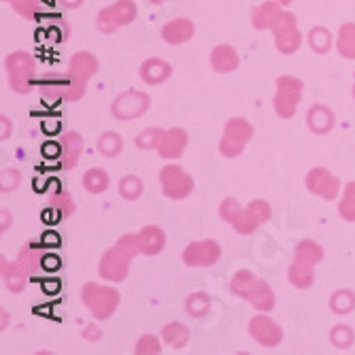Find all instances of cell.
<instances>
[{"label":"cell","instance_id":"obj_45","mask_svg":"<svg viewBox=\"0 0 355 355\" xmlns=\"http://www.w3.org/2000/svg\"><path fill=\"white\" fill-rule=\"evenodd\" d=\"M247 211L253 215V219L257 221V223H264V221H268L270 219V205L266 202V200H262V198H255V200H251L249 205H247Z\"/></svg>","mask_w":355,"mask_h":355},{"label":"cell","instance_id":"obj_41","mask_svg":"<svg viewBox=\"0 0 355 355\" xmlns=\"http://www.w3.org/2000/svg\"><path fill=\"white\" fill-rule=\"evenodd\" d=\"M11 5L21 17H28V19H35L43 9L41 0H11Z\"/></svg>","mask_w":355,"mask_h":355},{"label":"cell","instance_id":"obj_1","mask_svg":"<svg viewBox=\"0 0 355 355\" xmlns=\"http://www.w3.org/2000/svg\"><path fill=\"white\" fill-rule=\"evenodd\" d=\"M81 300L83 304L89 309V313L96 319H111L113 313L119 306V292L111 285H103V283H85L81 287Z\"/></svg>","mask_w":355,"mask_h":355},{"label":"cell","instance_id":"obj_23","mask_svg":"<svg viewBox=\"0 0 355 355\" xmlns=\"http://www.w3.org/2000/svg\"><path fill=\"white\" fill-rule=\"evenodd\" d=\"M251 304H253V309H257L260 313H268V311H272L275 309V292H272V287L266 283V281H262V279H257V283H255V287H253V292L249 294V298H247Z\"/></svg>","mask_w":355,"mask_h":355},{"label":"cell","instance_id":"obj_39","mask_svg":"<svg viewBox=\"0 0 355 355\" xmlns=\"http://www.w3.org/2000/svg\"><path fill=\"white\" fill-rule=\"evenodd\" d=\"M330 340H332V345H334L336 349H349V347L355 343V332H353V328H351V326H347V324H338V326H334V328H332V332H330Z\"/></svg>","mask_w":355,"mask_h":355},{"label":"cell","instance_id":"obj_38","mask_svg":"<svg viewBox=\"0 0 355 355\" xmlns=\"http://www.w3.org/2000/svg\"><path fill=\"white\" fill-rule=\"evenodd\" d=\"M113 11H115V17L121 26H128V24H132L137 19V5H135V0H117L115 5H111Z\"/></svg>","mask_w":355,"mask_h":355},{"label":"cell","instance_id":"obj_34","mask_svg":"<svg viewBox=\"0 0 355 355\" xmlns=\"http://www.w3.org/2000/svg\"><path fill=\"white\" fill-rule=\"evenodd\" d=\"M121 149H123V139H121V135H117V132L111 130V132H103V135L98 137V151H101V155L113 159V157H117V155L121 153Z\"/></svg>","mask_w":355,"mask_h":355},{"label":"cell","instance_id":"obj_35","mask_svg":"<svg viewBox=\"0 0 355 355\" xmlns=\"http://www.w3.org/2000/svg\"><path fill=\"white\" fill-rule=\"evenodd\" d=\"M330 309L336 315H349L355 309V292L353 289H338L330 298Z\"/></svg>","mask_w":355,"mask_h":355},{"label":"cell","instance_id":"obj_11","mask_svg":"<svg viewBox=\"0 0 355 355\" xmlns=\"http://www.w3.org/2000/svg\"><path fill=\"white\" fill-rule=\"evenodd\" d=\"M187 143H189V137L183 128H171V130H164L162 137H159L155 151L164 159H177L183 155Z\"/></svg>","mask_w":355,"mask_h":355},{"label":"cell","instance_id":"obj_43","mask_svg":"<svg viewBox=\"0 0 355 355\" xmlns=\"http://www.w3.org/2000/svg\"><path fill=\"white\" fill-rule=\"evenodd\" d=\"M162 128H147V130H143V132H139L137 135V147L139 149H155L157 147V141H159V137H162Z\"/></svg>","mask_w":355,"mask_h":355},{"label":"cell","instance_id":"obj_30","mask_svg":"<svg viewBox=\"0 0 355 355\" xmlns=\"http://www.w3.org/2000/svg\"><path fill=\"white\" fill-rule=\"evenodd\" d=\"M49 211H53L58 219L71 217L75 213V202L71 198V193L64 191V189H58L51 196V200H49Z\"/></svg>","mask_w":355,"mask_h":355},{"label":"cell","instance_id":"obj_29","mask_svg":"<svg viewBox=\"0 0 355 355\" xmlns=\"http://www.w3.org/2000/svg\"><path fill=\"white\" fill-rule=\"evenodd\" d=\"M223 135H228V137H234L239 139L241 143H249L253 139V125L245 119V117H232L225 121L223 125Z\"/></svg>","mask_w":355,"mask_h":355},{"label":"cell","instance_id":"obj_52","mask_svg":"<svg viewBox=\"0 0 355 355\" xmlns=\"http://www.w3.org/2000/svg\"><path fill=\"white\" fill-rule=\"evenodd\" d=\"M7 228H11V215L3 209V211H0V230H7Z\"/></svg>","mask_w":355,"mask_h":355},{"label":"cell","instance_id":"obj_15","mask_svg":"<svg viewBox=\"0 0 355 355\" xmlns=\"http://www.w3.org/2000/svg\"><path fill=\"white\" fill-rule=\"evenodd\" d=\"M60 147H62V153H60V166L62 168H75L79 164V157H81V151H83V139L79 132H67L60 137Z\"/></svg>","mask_w":355,"mask_h":355},{"label":"cell","instance_id":"obj_2","mask_svg":"<svg viewBox=\"0 0 355 355\" xmlns=\"http://www.w3.org/2000/svg\"><path fill=\"white\" fill-rule=\"evenodd\" d=\"M5 69L9 75V85L17 94L32 92V83H35V69L37 62L28 51H13L5 60Z\"/></svg>","mask_w":355,"mask_h":355},{"label":"cell","instance_id":"obj_7","mask_svg":"<svg viewBox=\"0 0 355 355\" xmlns=\"http://www.w3.org/2000/svg\"><path fill=\"white\" fill-rule=\"evenodd\" d=\"M306 189L311 193H315V196H319L321 200H326V202H332L338 198V193H340V181L336 175H332L328 168L324 166H315L309 171L306 179Z\"/></svg>","mask_w":355,"mask_h":355},{"label":"cell","instance_id":"obj_19","mask_svg":"<svg viewBox=\"0 0 355 355\" xmlns=\"http://www.w3.org/2000/svg\"><path fill=\"white\" fill-rule=\"evenodd\" d=\"M241 64V58H239V51L232 47V45H217L213 51H211V67L215 73H232L239 69Z\"/></svg>","mask_w":355,"mask_h":355},{"label":"cell","instance_id":"obj_36","mask_svg":"<svg viewBox=\"0 0 355 355\" xmlns=\"http://www.w3.org/2000/svg\"><path fill=\"white\" fill-rule=\"evenodd\" d=\"M143 193V181L137 175H125L119 181V196L123 200H137Z\"/></svg>","mask_w":355,"mask_h":355},{"label":"cell","instance_id":"obj_48","mask_svg":"<svg viewBox=\"0 0 355 355\" xmlns=\"http://www.w3.org/2000/svg\"><path fill=\"white\" fill-rule=\"evenodd\" d=\"M117 243H119L121 247H125L128 251L139 253V247H137V234H123Z\"/></svg>","mask_w":355,"mask_h":355},{"label":"cell","instance_id":"obj_26","mask_svg":"<svg viewBox=\"0 0 355 355\" xmlns=\"http://www.w3.org/2000/svg\"><path fill=\"white\" fill-rule=\"evenodd\" d=\"M336 51L347 58V60H355V24H343L338 35H336Z\"/></svg>","mask_w":355,"mask_h":355},{"label":"cell","instance_id":"obj_40","mask_svg":"<svg viewBox=\"0 0 355 355\" xmlns=\"http://www.w3.org/2000/svg\"><path fill=\"white\" fill-rule=\"evenodd\" d=\"M96 28H98L101 32H105V35H113V32H115L117 28H121V24H119L117 17H115L113 7H105V9L98 13V17H96Z\"/></svg>","mask_w":355,"mask_h":355},{"label":"cell","instance_id":"obj_28","mask_svg":"<svg viewBox=\"0 0 355 355\" xmlns=\"http://www.w3.org/2000/svg\"><path fill=\"white\" fill-rule=\"evenodd\" d=\"M306 41H309V47L315 53L324 55V53H328L332 49V32L328 28H324V26H315V28H311Z\"/></svg>","mask_w":355,"mask_h":355},{"label":"cell","instance_id":"obj_8","mask_svg":"<svg viewBox=\"0 0 355 355\" xmlns=\"http://www.w3.org/2000/svg\"><path fill=\"white\" fill-rule=\"evenodd\" d=\"M183 262L191 268H207V266H215L221 257V247L217 241L207 239V241H196L189 243L183 249Z\"/></svg>","mask_w":355,"mask_h":355},{"label":"cell","instance_id":"obj_4","mask_svg":"<svg viewBox=\"0 0 355 355\" xmlns=\"http://www.w3.org/2000/svg\"><path fill=\"white\" fill-rule=\"evenodd\" d=\"M132 257H135L132 251H128L125 247L117 243L115 247L105 251L103 260L98 264V275L109 283H121L128 277V272H130Z\"/></svg>","mask_w":355,"mask_h":355},{"label":"cell","instance_id":"obj_6","mask_svg":"<svg viewBox=\"0 0 355 355\" xmlns=\"http://www.w3.org/2000/svg\"><path fill=\"white\" fill-rule=\"evenodd\" d=\"M159 185H162V193L171 200H183L193 191V179L179 164H166L159 171Z\"/></svg>","mask_w":355,"mask_h":355},{"label":"cell","instance_id":"obj_12","mask_svg":"<svg viewBox=\"0 0 355 355\" xmlns=\"http://www.w3.org/2000/svg\"><path fill=\"white\" fill-rule=\"evenodd\" d=\"M98 71V60H96L94 53L89 51H77L73 53L71 62H69V79L79 83V85H87V81L96 75Z\"/></svg>","mask_w":355,"mask_h":355},{"label":"cell","instance_id":"obj_27","mask_svg":"<svg viewBox=\"0 0 355 355\" xmlns=\"http://www.w3.org/2000/svg\"><path fill=\"white\" fill-rule=\"evenodd\" d=\"M255 283H257V277L251 272V270H247V268H241V270H236V275L232 277V281H230V289H232V294L234 296H239V298H249V294L253 292V287H255Z\"/></svg>","mask_w":355,"mask_h":355},{"label":"cell","instance_id":"obj_9","mask_svg":"<svg viewBox=\"0 0 355 355\" xmlns=\"http://www.w3.org/2000/svg\"><path fill=\"white\" fill-rule=\"evenodd\" d=\"M219 215L223 221H228L239 234H245V236L253 234L257 228H260V223L253 219V215L247 209H243L239 205V200H234V198H225L219 205Z\"/></svg>","mask_w":355,"mask_h":355},{"label":"cell","instance_id":"obj_56","mask_svg":"<svg viewBox=\"0 0 355 355\" xmlns=\"http://www.w3.org/2000/svg\"><path fill=\"white\" fill-rule=\"evenodd\" d=\"M153 5H162V3H166V0H151Z\"/></svg>","mask_w":355,"mask_h":355},{"label":"cell","instance_id":"obj_17","mask_svg":"<svg viewBox=\"0 0 355 355\" xmlns=\"http://www.w3.org/2000/svg\"><path fill=\"white\" fill-rule=\"evenodd\" d=\"M141 79L149 85H159L164 83L166 79H171L173 75V67L162 60V58H149L141 64V71H139Z\"/></svg>","mask_w":355,"mask_h":355},{"label":"cell","instance_id":"obj_5","mask_svg":"<svg viewBox=\"0 0 355 355\" xmlns=\"http://www.w3.org/2000/svg\"><path fill=\"white\" fill-rule=\"evenodd\" d=\"M151 107V98L145 92H137V89H128L123 94H119L117 98L111 105V115L119 121H130L137 119L141 115H145Z\"/></svg>","mask_w":355,"mask_h":355},{"label":"cell","instance_id":"obj_14","mask_svg":"<svg viewBox=\"0 0 355 355\" xmlns=\"http://www.w3.org/2000/svg\"><path fill=\"white\" fill-rule=\"evenodd\" d=\"M137 247L143 255H157L166 247V234L159 225H145L137 234Z\"/></svg>","mask_w":355,"mask_h":355},{"label":"cell","instance_id":"obj_42","mask_svg":"<svg viewBox=\"0 0 355 355\" xmlns=\"http://www.w3.org/2000/svg\"><path fill=\"white\" fill-rule=\"evenodd\" d=\"M245 143H241L239 139H234V137H228V135H223L221 137V141H219V151H221V155L223 157H239L243 151H245Z\"/></svg>","mask_w":355,"mask_h":355},{"label":"cell","instance_id":"obj_31","mask_svg":"<svg viewBox=\"0 0 355 355\" xmlns=\"http://www.w3.org/2000/svg\"><path fill=\"white\" fill-rule=\"evenodd\" d=\"M83 187L89 191V193H105L109 189V175L105 168H89L85 175H83Z\"/></svg>","mask_w":355,"mask_h":355},{"label":"cell","instance_id":"obj_49","mask_svg":"<svg viewBox=\"0 0 355 355\" xmlns=\"http://www.w3.org/2000/svg\"><path fill=\"white\" fill-rule=\"evenodd\" d=\"M101 336H103L101 328H98V326H94V324H89V326L83 330V338H85V340H98Z\"/></svg>","mask_w":355,"mask_h":355},{"label":"cell","instance_id":"obj_50","mask_svg":"<svg viewBox=\"0 0 355 355\" xmlns=\"http://www.w3.org/2000/svg\"><path fill=\"white\" fill-rule=\"evenodd\" d=\"M0 123H3V132H0V141H7L11 137V130H13V125H11V119H7L5 115L0 117Z\"/></svg>","mask_w":355,"mask_h":355},{"label":"cell","instance_id":"obj_13","mask_svg":"<svg viewBox=\"0 0 355 355\" xmlns=\"http://www.w3.org/2000/svg\"><path fill=\"white\" fill-rule=\"evenodd\" d=\"M159 35H162L164 43H168V45H183L193 39V35H196V26H193V21L187 17H175L162 26V32H159Z\"/></svg>","mask_w":355,"mask_h":355},{"label":"cell","instance_id":"obj_20","mask_svg":"<svg viewBox=\"0 0 355 355\" xmlns=\"http://www.w3.org/2000/svg\"><path fill=\"white\" fill-rule=\"evenodd\" d=\"M0 270H3V281H5V287L9 289V292L11 294H21L24 287H26L28 272L19 266V262H9L3 257V262H0Z\"/></svg>","mask_w":355,"mask_h":355},{"label":"cell","instance_id":"obj_21","mask_svg":"<svg viewBox=\"0 0 355 355\" xmlns=\"http://www.w3.org/2000/svg\"><path fill=\"white\" fill-rule=\"evenodd\" d=\"M43 249L37 243H28L19 249L17 253V262L19 266L28 272V277H35L43 268Z\"/></svg>","mask_w":355,"mask_h":355},{"label":"cell","instance_id":"obj_10","mask_svg":"<svg viewBox=\"0 0 355 355\" xmlns=\"http://www.w3.org/2000/svg\"><path fill=\"white\" fill-rule=\"evenodd\" d=\"M249 334H251V338L257 345L268 347V349L281 345V340H283V330L279 328L277 321L272 317H268L266 313H260V315L251 317V321H249Z\"/></svg>","mask_w":355,"mask_h":355},{"label":"cell","instance_id":"obj_55","mask_svg":"<svg viewBox=\"0 0 355 355\" xmlns=\"http://www.w3.org/2000/svg\"><path fill=\"white\" fill-rule=\"evenodd\" d=\"M277 3H281L283 7H287V5H292V3H294V0H277Z\"/></svg>","mask_w":355,"mask_h":355},{"label":"cell","instance_id":"obj_24","mask_svg":"<svg viewBox=\"0 0 355 355\" xmlns=\"http://www.w3.org/2000/svg\"><path fill=\"white\" fill-rule=\"evenodd\" d=\"M313 268H315V266L304 264V262H300V260H296V257H294L292 266H289V270H287L289 283H292L294 287H298V289L311 287V285L315 283V272H313Z\"/></svg>","mask_w":355,"mask_h":355},{"label":"cell","instance_id":"obj_53","mask_svg":"<svg viewBox=\"0 0 355 355\" xmlns=\"http://www.w3.org/2000/svg\"><path fill=\"white\" fill-rule=\"evenodd\" d=\"M43 245H49V247L60 245V236H58V234H53V232H47V234L43 236Z\"/></svg>","mask_w":355,"mask_h":355},{"label":"cell","instance_id":"obj_25","mask_svg":"<svg viewBox=\"0 0 355 355\" xmlns=\"http://www.w3.org/2000/svg\"><path fill=\"white\" fill-rule=\"evenodd\" d=\"M294 255H296V260H300V262H304V264H311V266H317L321 260H324V247H321L319 243H315V241H311V239H304V241H300L298 245H296V251H294Z\"/></svg>","mask_w":355,"mask_h":355},{"label":"cell","instance_id":"obj_32","mask_svg":"<svg viewBox=\"0 0 355 355\" xmlns=\"http://www.w3.org/2000/svg\"><path fill=\"white\" fill-rule=\"evenodd\" d=\"M162 340L173 349H183L189 340V330L183 324H179V321H173V324H168L162 330Z\"/></svg>","mask_w":355,"mask_h":355},{"label":"cell","instance_id":"obj_46","mask_svg":"<svg viewBox=\"0 0 355 355\" xmlns=\"http://www.w3.org/2000/svg\"><path fill=\"white\" fill-rule=\"evenodd\" d=\"M19 181H21V175L15 168H5L3 173H0V189H3L5 193L13 191L19 185Z\"/></svg>","mask_w":355,"mask_h":355},{"label":"cell","instance_id":"obj_54","mask_svg":"<svg viewBox=\"0 0 355 355\" xmlns=\"http://www.w3.org/2000/svg\"><path fill=\"white\" fill-rule=\"evenodd\" d=\"M60 3H62L64 7H69V9H77V7H81L83 0H60Z\"/></svg>","mask_w":355,"mask_h":355},{"label":"cell","instance_id":"obj_18","mask_svg":"<svg viewBox=\"0 0 355 355\" xmlns=\"http://www.w3.org/2000/svg\"><path fill=\"white\" fill-rule=\"evenodd\" d=\"M281 7H283V5L277 3V0H268V3L257 5V7L251 11V26H253L255 30H272L275 21H277L279 15L283 13Z\"/></svg>","mask_w":355,"mask_h":355},{"label":"cell","instance_id":"obj_3","mask_svg":"<svg viewBox=\"0 0 355 355\" xmlns=\"http://www.w3.org/2000/svg\"><path fill=\"white\" fill-rule=\"evenodd\" d=\"M302 89H304V83L292 75H281L277 79V92L272 98V107L281 119H289L296 115V109L302 101Z\"/></svg>","mask_w":355,"mask_h":355},{"label":"cell","instance_id":"obj_33","mask_svg":"<svg viewBox=\"0 0 355 355\" xmlns=\"http://www.w3.org/2000/svg\"><path fill=\"white\" fill-rule=\"evenodd\" d=\"M185 311L189 317L200 319L211 311V298L205 292H191L185 300Z\"/></svg>","mask_w":355,"mask_h":355},{"label":"cell","instance_id":"obj_51","mask_svg":"<svg viewBox=\"0 0 355 355\" xmlns=\"http://www.w3.org/2000/svg\"><path fill=\"white\" fill-rule=\"evenodd\" d=\"M60 264H62V262L58 260L55 255H45V257H43V268H47V270H58Z\"/></svg>","mask_w":355,"mask_h":355},{"label":"cell","instance_id":"obj_37","mask_svg":"<svg viewBox=\"0 0 355 355\" xmlns=\"http://www.w3.org/2000/svg\"><path fill=\"white\" fill-rule=\"evenodd\" d=\"M338 213L345 221H355V181L345 185L343 198L338 205Z\"/></svg>","mask_w":355,"mask_h":355},{"label":"cell","instance_id":"obj_22","mask_svg":"<svg viewBox=\"0 0 355 355\" xmlns=\"http://www.w3.org/2000/svg\"><path fill=\"white\" fill-rule=\"evenodd\" d=\"M302 32L298 30V26L294 28H285L275 32V47L283 53V55H292L302 47Z\"/></svg>","mask_w":355,"mask_h":355},{"label":"cell","instance_id":"obj_44","mask_svg":"<svg viewBox=\"0 0 355 355\" xmlns=\"http://www.w3.org/2000/svg\"><path fill=\"white\" fill-rule=\"evenodd\" d=\"M137 355H155L162 351V345H159V338L153 336V334H145L139 338L137 347H135Z\"/></svg>","mask_w":355,"mask_h":355},{"label":"cell","instance_id":"obj_16","mask_svg":"<svg viewBox=\"0 0 355 355\" xmlns=\"http://www.w3.org/2000/svg\"><path fill=\"white\" fill-rule=\"evenodd\" d=\"M306 123H309V130L313 135H328V132H332V128L336 125V117H334L330 107H326V105H313L306 111Z\"/></svg>","mask_w":355,"mask_h":355},{"label":"cell","instance_id":"obj_57","mask_svg":"<svg viewBox=\"0 0 355 355\" xmlns=\"http://www.w3.org/2000/svg\"><path fill=\"white\" fill-rule=\"evenodd\" d=\"M351 94H353V98H355V85H353V89H351Z\"/></svg>","mask_w":355,"mask_h":355},{"label":"cell","instance_id":"obj_47","mask_svg":"<svg viewBox=\"0 0 355 355\" xmlns=\"http://www.w3.org/2000/svg\"><path fill=\"white\" fill-rule=\"evenodd\" d=\"M294 26H298L296 15H294L292 11H283V13L279 15V19L275 21L272 32H279V30H285V28H294Z\"/></svg>","mask_w":355,"mask_h":355}]
</instances>
